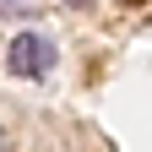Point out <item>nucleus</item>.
Wrapping results in <instances>:
<instances>
[{"instance_id": "7ed1b4c3", "label": "nucleus", "mask_w": 152, "mask_h": 152, "mask_svg": "<svg viewBox=\"0 0 152 152\" xmlns=\"http://www.w3.org/2000/svg\"><path fill=\"white\" fill-rule=\"evenodd\" d=\"M65 6H76V11H82V6H92V0H65Z\"/></svg>"}, {"instance_id": "20e7f679", "label": "nucleus", "mask_w": 152, "mask_h": 152, "mask_svg": "<svg viewBox=\"0 0 152 152\" xmlns=\"http://www.w3.org/2000/svg\"><path fill=\"white\" fill-rule=\"evenodd\" d=\"M0 152H11V141H6V136H0Z\"/></svg>"}, {"instance_id": "f03ea898", "label": "nucleus", "mask_w": 152, "mask_h": 152, "mask_svg": "<svg viewBox=\"0 0 152 152\" xmlns=\"http://www.w3.org/2000/svg\"><path fill=\"white\" fill-rule=\"evenodd\" d=\"M38 0H0V11H11V16H22V11H33Z\"/></svg>"}, {"instance_id": "f257e3e1", "label": "nucleus", "mask_w": 152, "mask_h": 152, "mask_svg": "<svg viewBox=\"0 0 152 152\" xmlns=\"http://www.w3.org/2000/svg\"><path fill=\"white\" fill-rule=\"evenodd\" d=\"M54 60H60V49H54L49 33H16L6 44V71L11 76H49Z\"/></svg>"}]
</instances>
